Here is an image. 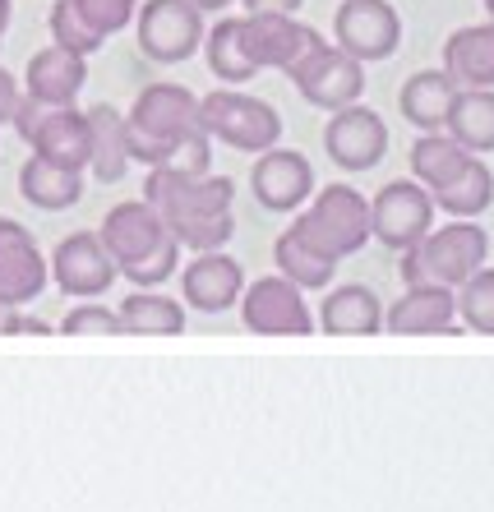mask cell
Instances as JSON below:
<instances>
[{
    "label": "cell",
    "instance_id": "obj_23",
    "mask_svg": "<svg viewBox=\"0 0 494 512\" xmlns=\"http://www.w3.org/2000/svg\"><path fill=\"white\" fill-rule=\"evenodd\" d=\"M453 97H458V84H453L444 70H416L398 93V111H402V120L416 125L421 134H434L448 125Z\"/></svg>",
    "mask_w": 494,
    "mask_h": 512
},
{
    "label": "cell",
    "instance_id": "obj_34",
    "mask_svg": "<svg viewBox=\"0 0 494 512\" xmlns=\"http://www.w3.org/2000/svg\"><path fill=\"white\" fill-rule=\"evenodd\" d=\"M47 24H51V42H56V47H65V51H79V56H93V51L107 42V37L97 33L84 14H79V5H74V0H56Z\"/></svg>",
    "mask_w": 494,
    "mask_h": 512
},
{
    "label": "cell",
    "instance_id": "obj_15",
    "mask_svg": "<svg viewBox=\"0 0 494 512\" xmlns=\"http://www.w3.org/2000/svg\"><path fill=\"white\" fill-rule=\"evenodd\" d=\"M324 148L342 171H370V167H379L388 153V125L379 111L351 102V107H342V111H328Z\"/></svg>",
    "mask_w": 494,
    "mask_h": 512
},
{
    "label": "cell",
    "instance_id": "obj_6",
    "mask_svg": "<svg viewBox=\"0 0 494 512\" xmlns=\"http://www.w3.org/2000/svg\"><path fill=\"white\" fill-rule=\"evenodd\" d=\"M139 51L157 65H181L204 47V10L194 0H144L134 14Z\"/></svg>",
    "mask_w": 494,
    "mask_h": 512
},
{
    "label": "cell",
    "instance_id": "obj_19",
    "mask_svg": "<svg viewBox=\"0 0 494 512\" xmlns=\"http://www.w3.org/2000/svg\"><path fill=\"white\" fill-rule=\"evenodd\" d=\"M24 143L33 148V157H47V162L70 171H88V157H93L88 116L79 107H42V116H37Z\"/></svg>",
    "mask_w": 494,
    "mask_h": 512
},
{
    "label": "cell",
    "instance_id": "obj_38",
    "mask_svg": "<svg viewBox=\"0 0 494 512\" xmlns=\"http://www.w3.org/2000/svg\"><path fill=\"white\" fill-rule=\"evenodd\" d=\"M0 333H33V337H47L51 323L37 319V314H10V319L0 323Z\"/></svg>",
    "mask_w": 494,
    "mask_h": 512
},
{
    "label": "cell",
    "instance_id": "obj_22",
    "mask_svg": "<svg viewBox=\"0 0 494 512\" xmlns=\"http://www.w3.org/2000/svg\"><path fill=\"white\" fill-rule=\"evenodd\" d=\"M439 70L458 88H494V19L467 24L448 37Z\"/></svg>",
    "mask_w": 494,
    "mask_h": 512
},
{
    "label": "cell",
    "instance_id": "obj_36",
    "mask_svg": "<svg viewBox=\"0 0 494 512\" xmlns=\"http://www.w3.org/2000/svg\"><path fill=\"white\" fill-rule=\"evenodd\" d=\"M79 14H84L88 24L97 28L102 37L121 33V28L134 24V14H139V0H74Z\"/></svg>",
    "mask_w": 494,
    "mask_h": 512
},
{
    "label": "cell",
    "instance_id": "obj_3",
    "mask_svg": "<svg viewBox=\"0 0 494 512\" xmlns=\"http://www.w3.org/2000/svg\"><path fill=\"white\" fill-rule=\"evenodd\" d=\"M291 231L319 250L324 259H351V254L365 250L370 236V199L351 185H328V190H314L310 194V208L296 213Z\"/></svg>",
    "mask_w": 494,
    "mask_h": 512
},
{
    "label": "cell",
    "instance_id": "obj_10",
    "mask_svg": "<svg viewBox=\"0 0 494 512\" xmlns=\"http://www.w3.org/2000/svg\"><path fill=\"white\" fill-rule=\"evenodd\" d=\"M434 227V199L421 180H388L370 199V236L388 250H411Z\"/></svg>",
    "mask_w": 494,
    "mask_h": 512
},
{
    "label": "cell",
    "instance_id": "obj_31",
    "mask_svg": "<svg viewBox=\"0 0 494 512\" xmlns=\"http://www.w3.org/2000/svg\"><path fill=\"white\" fill-rule=\"evenodd\" d=\"M273 263H278V273L287 277V282H296L301 291H328L333 277H338V259H324L319 250H310L291 227L273 240Z\"/></svg>",
    "mask_w": 494,
    "mask_h": 512
},
{
    "label": "cell",
    "instance_id": "obj_40",
    "mask_svg": "<svg viewBox=\"0 0 494 512\" xmlns=\"http://www.w3.org/2000/svg\"><path fill=\"white\" fill-rule=\"evenodd\" d=\"M14 19V0H0V42H5V28Z\"/></svg>",
    "mask_w": 494,
    "mask_h": 512
},
{
    "label": "cell",
    "instance_id": "obj_1",
    "mask_svg": "<svg viewBox=\"0 0 494 512\" xmlns=\"http://www.w3.org/2000/svg\"><path fill=\"white\" fill-rule=\"evenodd\" d=\"M125 130H130V162L190 176H204L213 167V139L199 120V97L185 84H148L134 97Z\"/></svg>",
    "mask_w": 494,
    "mask_h": 512
},
{
    "label": "cell",
    "instance_id": "obj_18",
    "mask_svg": "<svg viewBox=\"0 0 494 512\" xmlns=\"http://www.w3.org/2000/svg\"><path fill=\"white\" fill-rule=\"evenodd\" d=\"M384 328L393 337H430V333H458V291L448 286H407L384 310Z\"/></svg>",
    "mask_w": 494,
    "mask_h": 512
},
{
    "label": "cell",
    "instance_id": "obj_29",
    "mask_svg": "<svg viewBox=\"0 0 494 512\" xmlns=\"http://www.w3.org/2000/svg\"><path fill=\"white\" fill-rule=\"evenodd\" d=\"M121 323L125 333H144V337H176L185 333V305L176 296H162V291H134L121 300Z\"/></svg>",
    "mask_w": 494,
    "mask_h": 512
},
{
    "label": "cell",
    "instance_id": "obj_41",
    "mask_svg": "<svg viewBox=\"0 0 494 512\" xmlns=\"http://www.w3.org/2000/svg\"><path fill=\"white\" fill-rule=\"evenodd\" d=\"M194 5H199L204 14H222L227 5H236V0H194Z\"/></svg>",
    "mask_w": 494,
    "mask_h": 512
},
{
    "label": "cell",
    "instance_id": "obj_28",
    "mask_svg": "<svg viewBox=\"0 0 494 512\" xmlns=\"http://www.w3.org/2000/svg\"><path fill=\"white\" fill-rule=\"evenodd\" d=\"M471 157L476 153H467L448 130L421 134V139L411 143V180H421L425 190H439V185H448V180L467 167Z\"/></svg>",
    "mask_w": 494,
    "mask_h": 512
},
{
    "label": "cell",
    "instance_id": "obj_27",
    "mask_svg": "<svg viewBox=\"0 0 494 512\" xmlns=\"http://www.w3.org/2000/svg\"><path fill=\"white\" fill-rule=\"evenodd\" d=\"M208 56V70H213V79H222L227 88L245 84V79H254V65L250 56H245V42H241V14H217V24L204 33V47H199Z\"/></svg>",
    "mask_w": 494,
    "mask_h": 512
},
{
    "label": "cell",
    "instance_id": "obj_8",
    "mask_svg": "<svg viewBox=\"0 0 494 512\" xmlns=\"http://www.w3.org/2000/svg\"><path fill=\"white\" fill-rule=\"evenodd\" d=\"M144 199L157 213L176 222V217H208V213H231L236 185L231 176H190V171H171V167H148L144 176Z\"/></svg>",
    "mask_w": 494,
    "mask_h": 512
},
{
    "label": "cell",
    "instance_id": "obj_2",
    "mask_svg": "<svg viewBox=\"0 0 494 512\" xmlns=\"http://www.w3.org/2000/svg\"><path fill=\"white\" fill-rule=\"evenodd\" d=\"M485 254H490L485 227H476V217H453L448 227H430V236L416 240L411 250H402V282H430L458 291L476 268H485Z\"/></svg>",
    "mask_w": 494,
    "mask_h": 512
},
{
    "label": "cell",
    "instance_id": "obj_35",
    "mask_svg": "<svg viewBox=\"0 0 494 512\" xmlns=\"http://www.w3.org/2000/svg\"><path fill=\"white\" fill-rule=\"evenodd\" d=\"M61 333H65V337H84V333L121 337V333H125V323H121V314H116V310L97 305V300H84V305H74V310L61 319Z\"/></svg>",
    "mask_w": 494,
    "mask_h": 512
},
{
    "label": "cell",
    "instance_id": "obj_30",
    "mask_svg": "<svg viewBox=\"0 0 494 512\" xmlns=\"http://www.w3.org/2000/svg\"><path fill=\"white\" fill-rule=\"evenodd\" d=\"M430 199H434V208L448 217H481L494 203V171L485 167L481 157H471L448 185L430 190Z\"/></svg>",
    "mask_w": 494,
    "mask_h": 512
},
{
    "label": "cell",
    "instance_id": "obj_11",
    "mask_svg": "<svg viewBox=\"0 0 494 512\" xmlns=\"http://www.w3.org/2000/svg\"><path fill=\"white\" fill-rule=\"evenodd\" d=\"M333 42L361 65L388 60L402 42V19L393 0H342L333 14Z\"/></svg>",
    "mask_w": 494,
    "mask_h": 512
},
{
    "label": "cell",
    "instance_id": "obj_32",
    "mask_svg": "<svg viewBox=\"0 0 494 512\" xmlns=\"http://www.w3.org/2000/svg\"><path fill=\"white\" fill-rule=\"evenodd\" d=\"M458 323L481 337H494V268H476L458 286Z\"/></svg>",
    "mask_w": 494,
    "mask_h": 512
},
{
    "label": "cell",
    "instance_id": "obj_25",
    "mask_svg": "<svg viewBox=\"0 0 494 512\" xmlns=\"http://www.w3.org/2000/svg\"><path fill=\"white\" fill-rule=\"evenodd\" d=\"M88 134H93V157H88V171H93L102 185H116V180L130 171V130H125V116L116 107H88Z\"/></svg>",
    "mask_w": 494,
    "mask_h": 512
},
{
    "label": "cell",
    "instance_id": "obj_24",
    "mask_svg": "<svg viewBox=\"0 0 494 512\" xmlns=\"http://www.w3.org/2000/svg\"><path fill=\"white\" fill-rule=\"evenodd\" d=\"M19 194H24V203L42 208V213H61V208H74L84 199V171L56 167L47 157H28L19 167Z\"/></svg>",
    "mask_w": 494,
    "mask_h": 512
},
{
    "label": "cell",
    "instance_id": "obj_13",
    "mask_svg": "<svg viewBox=\"0 0 494 512\" xmlns=\"http://www.w3.org/2000/svg\"><path fill=\"white\" fill-rule=\"evenodd\" d=\"M287 79L319 111H342L351 102H361L365 93V65L356 56H347L342 47H328V42L305 60L301 70H291Z\"/></svg>",
    "mask_w": 494,
    "mask_h": 512
},
{
    "label": "cell",
    "instance_id": "obj_4",
    "mask_svg": "<svg viewBox=\"0 0 494 512\" xmlns=\"http://www.w3.org/2000/svg\"><path fill=\"white\" fill-rule=\"evenodd\" d=\"M199 120L204 134L217 143H227L236 153H264L282 139V116L273 102L250 97L241 88H213L199 97Z\"/></svg>",
    "mask_w": 494,
    "mask_h": 512
},
{
    "label": "cell",
    "instance_id": "obj_33",
    "mask_svg": "<svg viewBox=\"0 0 494 512\" xmlns=\"http://www.w3.org/2000/svg\"><path fill=\"white\" fill-rule=\"evenodd\" d=\"M167 231L176 236V245L181 250H222L231 236H236V217L231 213H208V217H176V222H167Z\"/></svg>",
    "mask_w": 494,
    "mask_h": 512
},
{
    "label": "cell",
    "instance_id": "obj_5",
    "mask_svg": "<svg viewBox=\"0 0 494 512\" xmlns=\"http://www.w3.org/2000/svg\"><path fill=\"white\" fill-rule=\"evenodd\" d=\"M107 254L116 259L121 277H130L134 268H144L148 259H157L162 250L176 245V236L167 231V217L157 213L148 199H125L116 208H107L102 227H97Z\"/></svg>",
    "mask_w": 494,
    "mask_h": 512
},
{
    "label": "cell",
    "instance_id": "obj_14",
    "mask_svg": "<svg viewBox=\"0 0 494 512\" xmlns=\"http://www.w3.org/2000/svg\"><path fill=\"white\" fill-rule=\"evenodd\" d=\"M51 263L42 259L33 231L14 217H0V310H24L42 296Z\"/></svg>",
    "mask_w": 494,
    "mask_h": 512
},
{
    "label": "cell",
    "instance_id": "obj_39",
    "mask_svg": "<svg viewBox=\"0 0 494 512\" xmlns=\"http://www.w3.org/2000/svg\"><path fill=\"white\" fill-rule=\"evenodd\" d=\"M245 5V14H296L305 0H236Z\"/></svg>",
    "mask_w": 494,
    "mask_h": 512
},
{
    "label": "cell",
    "instance_id": "obj_7",
    "mask_svg": "<svg viewBox=\"0 0 494 512\" xmlns=\"http://www.w3.org/2000/svg\"><path fill=\"white\" fill-rule=\"evenodd\" d=\"M241 42L254 70H301L314 51L324 47L319 28L301 24L296 14H241Z\"/></svg>",
    "mask_w": 494,
    "mask_h": 512
},
{
    "label": "cell",
    "instance_id": "obj_9",
    "mask_svg": "<svg viewBox=\"0 0 494 512\" xmlns=\"http://www.w3.org/2000/svg\"><path fill=\"white\" fill-rule=\"evenodd\" d=\"M241 319L259 337H310L314 333V314L305 305V291L296 282H287L282 273L245 282Z\"/></svg>",
    "mask_w": 494,
    "mask_h": 512
},
{
    "label": "cell",
    "instance_id": "obj_26",
    "mask_svg": "<svg viewBox=\"0 0 494 512\" xmlns=\"http://www.w3.org/2000/svg\"><path fill=\"white\" fill-rule=\"evenodd\" d=\"M467 153H494V88H458L444 125Z\"/></svg>",
    "mask_w": 494,
    "mask_h": 512
},
{
    "label": "cell",
    "instance_id": "obj_12",
    "mask_svg": "<svg viewBox=\"0 0 494 512\" xmlns=\"http://www.w3.org/2000/svg\"><path fill=\"white\" fill-rule=\"evenodd\" d=\"M250 190L254 203L268 208V213H301L305 203L314 194V167L310 157L296 153V148H264L254 153V167H250Z\"/></svg>",
    "mask_w": 494,
    "mask_h": 512
},
{
    "label": "cell",
    "instance_id": "obj_17",
    "mask_svg": "<svg viewBox=\"0 0 494 512\" xmlns=\"http://www.w3.org/2000/svg\"><path fill=\"white\" fill-rule=\"evenodd\" d=\"M245 291V268L222 250L194 254L181 268V300L199 314H227L231 305H241Z\"/></svg>",
    "mask_w": 494,
    "mask_h": 512
},
{
    "label": "cell",
    "instance_id": "obj_20",
    "mask_svg": "<svg viewBox=\"0 0 494 512\" xmlns=\"http://www.w3.org/2000/svg\"><path fill=\"white\" fill-rule=\"evenodd\" d=\"M88 84V56L65 47H42L28 56L24 70V97H33L37 107H74V97Z\"/></svg>",
    "mask_w": 494,
    "mask_h": 512
},
{
    "label": "cell",
    "instance_id": "obj_37",
    "mask_svg": "<svg viewBox=\"0 0 494 512\" xmlns=\"http://www.w3.org/2000/svg\"><path fill=\"white\" fill-rule=\"evenodd\" d=\"M19 102H24V88H19V79H14V74L0 65V125H14V111H19Z\"/></svg>",
    "mask_w": 494,
    "mask_h": 512
},
{
    "label": "cell",
    "instance_id": "obj_21",
    "mask_svg": "<svg viewBox=\"0 0 494 512\" xmlns=\"http://www.w3.org/2000/svg\"><path fill=\"white\" fill-rule=\"evenodd\" d=\"M319 328L328 337H374L384 328V300L370 286L347 282L319 300Z\"/></svg>",
    "mask_w": 494,
    "mask_h": 512
},
{
    "label": "cell",
    "instance_id": "obj_16",
    "mask_svg": "<svg viewBox=\"0 0 494 512\" xmlns=\"http://www.w3.org/2000/svg\"><path fill=\"white\" fill-rule=\"evenodd\" d=\"M51 277H56V286H61L65 296L93 300L121 277V268H116V259L107 254L97 231H74L51 254Z\"/></svg>",
    "mask_w": 494,
    "mask_h": 512
},
{
    "label": "cell",
    "instance_id": "obj_42",
    "mask_svg": "<svg viewBox=\"0 0 494 512\" xmlns=\"http://www.w3.org/2000/svg\"><path fill=\"white\" fill-rule=\"evenodd\" d=\"M485 14H490V19H494V0H485Z\"/></svg>",
    "mask_w": 494,
    "mask_h": 512
}]
</instances>
